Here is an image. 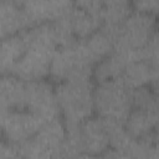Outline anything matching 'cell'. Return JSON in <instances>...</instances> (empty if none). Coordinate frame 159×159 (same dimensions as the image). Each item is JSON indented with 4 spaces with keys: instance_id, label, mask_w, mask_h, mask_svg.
Segmentation results:
<instances>
[{
    "instance_id": "d6986e66",
    "label": "cell",
    "mask_w": 159,
    "mask_h": 159,
    "mask_svg": "<svg viewBox=\"0 0 159 159\" xmlns=\"http://www.w3.org/2000/svg\"><path fill=\"white\" fill-rule=\"evenodd\" d=\"M133 108L159 111V93L150 86H144L132 91Z\"/></svg>"
},
{
    "instance_id": "cb8c5ba5",
    "label": "cell",
    "mask_w": 159,
    "mask_h": 159,
    "mask_svg": "<svg viewBox=\"0 0 159 159\" xmlns=\"http://www.w3.org/2000/svg\"><path fill=\"white\" fill-rule=\"evenodd\" d=\"M77 159H103L102 155H91V154H81Z\"/></svg>"
},
{
    "instance_id": "d4e9b609",
    "label": "cell",
    "mask_w": 159,
    "mask_h": 159,
    "mask_svg": "<svg viewBox=\"0 0 159 159\" xmlns=\"http://www.w3.org/2000/svg\"><path fill=\"white\" fill-rule=\"evenodd\" d=\"M19 159H25V158H22V157H20V158H19Z\"/></svg>"
},
{
    "instance_id": "7a4b0ae2",
    "label": "cell",
    "mask_w": 159,
    "mask_h": 159,
    "mask_svg": "<svg viewBox=\"0 0 159 159\" xmlns=\"http://www.w3.org/2000/svg\"><path fill=\"white\" fill-rule=\"evenodd\" d=\"M93 80H70L56 84L55 92L60 114L65 125H78L93 117L94 111Z\"/></svg>"
},
{
    "instance_id": "277c9868",
    "label": "cell",
    "mask_w": 159,
    "mask_h": 159,
    "mask_svg": "<svg viewBox=\"0 0 159 159\" xmlns=\"http://www.w3.org/2000/svg\"><path fill=\"white\" fill-rule=\"evenodd\" d=\"M67 129L61 117L48 120L26 142L17 144L25 159H57L65 147Z\"/></svg>"
},
{
    "instance_id": "603a6c76",
    "label": "cell",
    "mask_w": 159,
    "mask_h": 159,
    "mask_svg": "<svg viewBox=\"0 0 159 159\" xmlns=\"http://www.w3.org/2000/svg\"><path fill=\"white\" fill-rule=\"evenodd\" d=\"M152 143H153V147H154L157 155L159 157V127L154 130V133L152 135Z\"/></svg>"
},
{
    "instance_id": "8992f818",
    "label": "cell",
    "mask_w": 159,
    "mask_h": 159,
    "mask_svg": "<svg viewBox=\"0 0 159 159\" xmlns=\"http://www.w3.org/2000/svg\"><path fill=\"white\" fill-rule=\"evenodd\" d=\"M66 129L65 145L78 155H103L111 148L104 122L98 116H93L78 125L66 127Z\"/></svg>"
},
{
    "instance_id": "6da1fadb",
    "label": "cell",
    "mask_w": 159,
    "mask_h": 159,
    "mask_svg": "<svg viewBox=\"0 0 159 159\" xmlns=\"http://www.w3.org/2000/svg\"><path fill=\"white\" fill-rule=\"evenodd\" d=\"M24 35L26 48L9 75L24 81L46 80L50 76L51 62L58 48L52 24L50 21L31 26L24 30Z\"/></svg>"
},
{
    "instance_id": "ac0fdd59",
    "label": "cell",
    "mask_w": 159,
    "mask_h": 159,
    "mask_svg": "<svg viewBox=\"0 0 159 159\" xmlns=\"http://www.w3.org/2000/svg\"><path fill=\"white\" fill-rule=\"evenodd\" d=\"M102 119H103L106 129H107L111 149L128 153V150L132 148L133 143L135 142V138H133L128 133L124 123H120L117 120H111V119H104V118H102Z\"/></svg>"
},
{
    "instance_id": "4fadbf2b",
    "label": "cell",
    "mask_w": 159,
    "mask_h": 159,
    "mask_svg": "<svg viewBox=\"0 0 159 159\" xmlns=\"http://www.w3.org/2000/svg\"><path fill=\"white\" fill-rule=\"evenodd\" d=\"M125 129L135 139H144L153 135L159 127V111L133 108L125 123Z\"/></svg>"
},
{
    "instance_id": "3957f363",
    "label": "cell",
    "mask_w": 159,
    "mask_h": 159,
    "mask_svg": "<svg viewBox=\"0 0 159 159\" xmlns=\"http://www.w3.org/2000/svg\"><path fill=\"white\" fill-rule=\"evenodd\" d=\"M96 61L83 40L58 47L50 67V78L56 82L70 80H93Z\"/></svg>"
},
{
    "instance_id": "e0dca14e",
    "label": "cell",
    "mask_w": 159,
    "mask_h": 159,
    "mask_svg": "<svg viewBox=\"0 0 159 159\" xmlns=\"http://www.w3.org/2000/svg\"><path fill=\"white\" fill-rule=\"evenodd\" d=\"M83 41L96 61V65L114 51V34L113 30L101 27Z\"/></svg>"
},
{
    "instance_id": "5b68a950",
    "label": "cell",
    "mask_w": 159,
    "mask_h": 159,
    "mask_svg": "<svg viewBox=\"0 0 159 159\" xmlns=\"http://www.w3.org/2000/svg\"><path fill=\"white\" fill-rule=\"evenodd\" d=\"M132 109V91L120 81H106L96 83L94 111L98 117L125 123Z\"/></svg>"
},
{
    "instance_id": "44dd1931",
    "label": "cell",
    "mask_w": 159,
    "mask_h": 159,
    "mask_svg": "<svg viewBox=\"0 0 159 159\" xmlns=\"http://www.w3.org/2000/svg\"><path fill=\"white\" fill-rule=\"evenodd\" d=\"M127 154L129 155V159H159L154 150L152 137L144 139H135Z\"/></svg>"
},
{
    "instance_id": "9c48e42d",
    "label": "cell",
    "mask_w": 159,
    "mask_h": 159,
    "mask_svg": "<svg viewBox=\"0 0 159 159\" xmlns=\"http://www.w3.org/2000/svg\"><path fill=\"white\" fill-rule=\"evenodd\" d=\"M26 109L47 122L61 117L55 87L51 81H26Z\"/></svg>"
},
{
    "instance_id": "5bb4252c",
    "label": "cell",
    "mask_w": 159,
    "mask_h": 159,
    "mask_svg": "<svg viewBox=\"0 0 159 159\" xmlns=\"http://www.w3.org/2000/svg\"><path fill=\"white\" fill-rule=\"evenodd\" d=\"M26 48V37L24 31L1 39L0 48V71L6 75L11 71L14 65L19 61Z\"/></svg>"
},
{
    "instance_id": "30bf717a",
    "label": "cell",
    "mask_w": 159,
    "mask_h": 159,
    "mask_svg": "<svg viewBox=\"0 0 159 159\" xmlns=\"http://www.w3.org/2000/svg\"><path fill=\"white\" fill-rule=\"evenodd\" d=\"M31 26L50 22L62 15L72 1L65 0H25L21 1Z\"/></svg>"
},
{
    "instance_id": "2e32d148",
    "label": "cell",
    "mask_w": 159,
    "mask_h": 159,
    "mask_svg": "<svg viewBox=\"0 0 159 159\" xmlns=\"http://www.w3.org/2000/svg\"><path fill=\"white\" fill-rule=\"evenodd\" d=\"M150 78H152V68L149 63L143 58H138L130 61L125 66L118 81H120L130 91H134L137 88L149 86Z\"/></svg>"
},
{
    "instance_id": "7402d4cb",
    "label": "cell",
    "mask_w": 159,
    "mask_h": 159,
    "mask_svg": "<svg viewBox=\"0 0 159 159\" xmlns=\"http://www.w3.org/2000/svg\"><path fill=\"white\" fill-rule=\"evenodd\" d=\"M133 9L144 11L152 15H159V0H139L132 2Z\"/></svg>"
},
{
    "instance_id": "9a60e30c",
    "label": "cell",
    "mask_w": 159,
    "mask_h": 159,
    "mask_svg": "<svg viewBox=\"0 0 159 159\" xmlns=\"http://www.w3.org/2000/svg\"><path fill=\"white\" fill-rule=\"evenodd\" d=\"M133 11L132 2L125 0H106L102 1L101 9V21L102 26L106 29H118L122 22Z\"/></svg>"
},
{
    "instance_id": "ba28073f",
    "label": "cell",
    "mask_w": 159,
    "mask_h": 159,
    "mask_svg": "<svg viewBox=\"0 0 159 159\" xmlns=\"http://www.w3.org/2000/svg\"><path fill=\"white\" fill-rule=\"evenodd\" d=\"M27 109H0V127L5 140L21 144L35 135L46 123Z\"/></svg>"
},
{
    "instance_id": "8fae6325",
    "label": "cell",
    "mask_w": 159,
    "mask_h": 159,
    "mask_svg": "<svg viewBox=\"0 0 159 159\" xmlns=\"http://www.w3.org/2000/svg\"><path fill=\"white\" fill-rule=\"evenodd\" d=\"M31 27V24L24 11L21 1H0V35L1 39L19 34Z\"/></svg>"
},
{
    "instance_id": "ffe728a7",
    "label": "cell",
    "mask_w": 159,
    "mask_h": 159,
    "mask_svg": "<svg viewBox=\"0 0 159 159\" xmlns=\"http://www.w3.org/2000/svg\"><path fill=\"white\" fill-rule=\"evenodd\" d=\"M142 58L147 61L152 70L159 68V27L152 34L145 46L140 50Z\"/></svg>"
},
{
    "instance_id": "52a82bcc",
    "label": "cell",
    "mask_w": 159,
    "mask_h": 159,
    "mask_svg": "<svg viewBox=\"0 0 159 159\" xmlns=\"http://www.w3.org/2000/svg\"><path fill=\"white\" fill-rule=\"evenodd\" d=\"M158 27L155 15L133 9L122 25L114 30V50L140 51Z\"/></svg>"
},
{
    "instance_id": "7c38bea8",
    "label": "cell",
    "mask_w": 159,
    "mask_h": 159,
    "mask_svg": "<svg viewBox=\"0 0 159 159\" xmlns=\"http://www.w3.org/2000/svg\"><path fill=\"white\" fill-rule=\"evenodd\" d=\"M0 109H26V81L14 75H1Z\"/></svg>"
}]
</instances>
